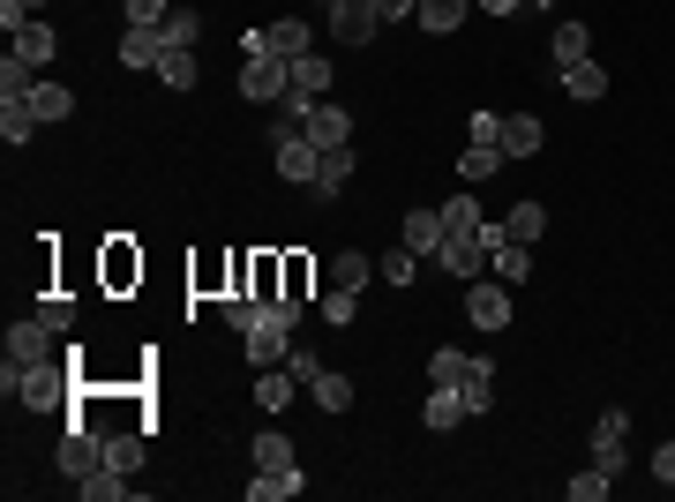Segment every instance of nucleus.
Segmentation results:
<instances>
[{
    "label": "nucleus",
    "instance_id": "nucleus-13",
    "mask_svg": "<svg viewBox=\"0 0 675 502\" xmlns=\"http://www.w3.org/2000/svg\"><path fill=\"white\" fill-rule=\"evenodd\" d=\"M270 158H278V172H286V180H300V188H316V172H323V150H316L308 135H300V143H278Z\"/></svg>",
    "mask_w": 675,
    "mask_h": 502
},
{
    "label": "nucleus",
    "instance_id": "nucleus-5",
    "mask_svg": "<svg viewBox=\"0 0 675 502\" xmlns=\"http://www.w3.org/2000/svg\"><path fill=\"white\" fill-rule=\"evenodd\" d=\"M98 465H106V435H98V427H68V443H60V472L84 480V472H98Z\"/></svg>",
    "mask_w": 675,
    "mask_h": 502
},
{
    "label": "nucleus",
    "instance_id": "nucleus-20",
    "mask_svg": "<svg viewBox=\"0 0 675 502\" xmlns=\"http://www.w3.org/2000/svg\"><path fill=\"white\" fill-rule=\"evenodd\" d=\"M541 150V121L533 113H504V158H533Z\"/></svg>",
    "mask_w": 675,
    "mask_h": 502
},
{
    "label": "nucleus",
    "instance_id": "nucleus-43",
    "mask_svg": "<svg viewBox=\"0 0 675 502\" xmlns=\"http://www.w3.org/2000/svg\"><path fill=\"white\" fill-rule=\"evenodd\" d=\"M600 495H608V472H600V465H586V472L571 480V502H600Z\"/></svg>",
    "mask_w": 675,
    "mask_h": 502
},
{
    "label": "nucleus",
    "instance_id": "nucleus-16",
    "mask_svg": "<svg viewBox=\"0 0 675 502\" xmlns=\"http://www.w3.org/2000/svg\"><path fill=\"white\" fill-rule=\"evenodd\" d=\"M443 210H406V248L413 255H443Z\"/></svg>",
    "mask_w": 675,
    "mask_h": 502
},
{
    "label": "nucleus",
    "instance_id": "nucleus-18",
    "mask_svg": "<svg viewBox=\"0 0 675 502\" xmlns=\"http://www.w3.org/2000/svg\"><path fill=\"white\" fill-rule=\"evenodd\" d=\"M563 90H571L578 105H593V98H608V68H600V60H571V68H563Z\"/></svg>",
    "mask_w": 675,
    "mask_h": 502
},
{
    "label": "nucleus",
    "instance_id": "nucleus-38",
    "mask_svg": "<svg viewBox=\"0 0 675 502\" xmlns=\"http://www.w3.org/2000/svg\"><path fill=\"white\" fill-rule=\"evenodd\" d=\"M376 270H383V286H413V270H421V255H413V248H406V241H398V248L383 255Z\"/></svg>",
    "mask_w": 675,
    "mask_h": 502
},
{
    "label": "nucleus",
    "instance_id": "nucleus-40",
    "mask_svg": "<svg viewBox=\"0 0 675 502\" xmlns=\"http://www.w3.org/2000/svg\"><path fill=\"white\" fill-rule=\"evenodd\" d=\"M473 368V353H451V345H435V360H428V382H465Z\"/></svg>",
    "mask_w": 675,
    "mask_h": 502
},
{
    "label": "nucleus",
    "instance_id": "nucleus-34",
    "mask_svg": "<svg viewBox=\"0 0 675 502\" xmlns=\"http://www.w3.org/2000/svg\"><path fill=\"white\" fill-rule=\"evenodd\" d=\"M443 233H480V203H473V188H458V196L443 203Z\"/></svg>",
    "mask_w": 675,
    "mask_h": 502
},
{
    "label": "nucleus",
    "instance_id": "nucleus-36",
    "mask_svg": "<svg viewBox=\"0 0 675 502\" xmlns=\"http://www.w3.org/2000/svg\"><path fill=\"white\" fill-rule=\"evenodd\" d=\"M278 465H294V443H286L278 427H263V435H255V472H278Z\"/></svg>",
    "mask_w": 675,
    "mask_h": 502
},
{
    "label": "nucleus",
    "instance_id": "nucleus-27",
    "mask_svg": "<svg viewBox=\"0 0 675 502\" xmlns=\"http://www.w3.org/2000/svg\"><path fill=\"white\" fill-rule=\"evenodd\" d=\"M541 225H549V210L541 203H518L504 217V241H518V248H533V241H541Z\"/></svg>",
    "mask_w": 675,
    "mask_h": 502
},
{
    "label": "nucleus",
    "instance_id": "nucleus-32",
    "mask_svg": "<svg viewBox=\"0 0 675 502\" xmlns=\"http://www.w3.org/2000/svg\"><path fill=\"white\" fill-rule=\"evenodd\" d=\"M496 166H504V150H496V143H473V150L458 158V180L465 188H473V180H496Z\"/></svg>",
    "mask_w": 675,
    "mask_h": 502
},
{
    "label": "nucleus",
    "instance_id": "nucleus-47",
    "mask_svg": "<svg viewBox=\"0 0 675 502\" xmlns=\"http://www.w3.org/2000/svg\"><path fill=\"white\" fill-rule=\"evenodd\" d=\"M286 300H308V263L286 255Z\"/></svg>",
    "mask_w": 675,
    "mask_h": 502
},
{
    "label": "nucleus",
    "instance_id": "nucleus-29",
    "mask_svg": "<svg viewBox=\"0 0 675 502\" xmlns=\"http://www.w3.org/2000/svg\"><path fill=\"white\" fill-rule=\"evenodd\" d=\"M345 180H353V143H345V150H323V172H316V196L331 203V196L345 188Z\"/></svg>",
    "mask_w": 675,
    "mask_h": 502
},
{
    "label": "nucleus",
    "instance_id": "nucleus-39",
    "mask_svg": "<svg viewBox=\"0 0 675 502\" xmlns=\"http://www.w3.org/2000/svg\"><path fill=\"white\" fill-rule=\"evenodd\" d=\"M586 45H593V31H586V23H563V31H555V68L586 60Z\"/></svg>",
    "mask_w": 675,
    "mask_h": 502
},
{
    "label": "nucleus",
    "instance_id": "nucleus-51",
    "mask_svg": "<svg viewBox=\"0 0 675 502\" xmlns=\"http://www.w3.org/2000/svg\"><path fill=\"white\" fill-rule=\"evenodd\" d=\"M0 23H8V38H15V31L31 23V8H23V0H0Z\"/></svg>",
    "mask_w": 675,
    "mask_h": 502
},
{
    "label": "nucleus",
    "instance_id": "nucleus-44",
    "mask_svg": "<svg viewBox=\"0 0 675 502\" xmlns=\"http://www.w3.org/2000/svg\"><path fill=\"white\" fill-rule=\"evenodd\" d=\"M38 315H45V323H53V337H68V331H76V300H60V293L45 300Z\"/></svg>",
    "mask_w": 675,
    "mask_h": 502
},
{
    "label": "nucleus",
    "instance_id": "nucleus-19",
    "mask_svg": "<svg viewBox=\"0 0 675 502\" xmlns=\"http://www.w3.org/2000/svg\"><path fill=\"white\" fill-rule=\"evenodd\" d=\"M458 398H465V413L480 420L488 405H496V368H488V360H473V368H465V382H458Z\"/></svg>",
    "mask_w": 675,
    "mask_h": 502
},
{
    "label": "nucleus",
    "instance_id": "nucleus-30",
    "mask_svg": "<svg viewBox=\"0 0 675 502\" xmlns=\"http://www.w3.org/2000/svg\"><path fill=\"white\" fill-rule=\"evenodd\" d=\"M15 53H23V60H38V68H45V60H53V53H60V38H53V31H45L38 15H31V23H23V31H15Z\"/></svg>",
    "mask_w": 675,
    "mask_h": 502
},
{
    "label": "nucleus",
    "instance_id": "nucleus-28",
    "mask_svg": "<svg viewBox=\"0 0 675 502\" xmlns=\"http://www.w3.org/2000/svg\"><path fill=\"white\" fill-rule=\"evenodd\" d=\"M368 270H376V263H368L361 248H338L331 255V286H345V293H361V286H368Z\"/></svg>",
    "mask_w": 675,
    "mask_h": 502
},
{
    "label": "nucleus",
    "instance_id": "nucleus-21",
    "mask_svg": "<svg viewBox=\"0 0 675 502\" xmlns=\"http://www.w3.org/2000/svg\"><path fill=\"white\" fill-rule=\"evenodd\" d=\"M128 488H135V480H128V472H113V465H98V472H84V480H76V495H84V502H121Z\"/></svg>",
    "mask_w": 675,
    "mask_h": 502
},
{
    "label": "nucleus",
    "instance_id": "nucleus-25",
    "mask_svg": "<svg viewBox=\"0 0 675 502\" xmlns=\"http://www.w3.org/2000/svg\"><path fill=\"white\" fill-rule=\"evenodd\" d=\"M270 53H278V60H300V53H316V38H308V23H300V15H286V23H270Z\"/></svg>",
    "mask_w": 675,
    "mask_h": 502
},
{
    "label": "nucleus",
    "instance_id": "nucleus-26",
    "mask_svg": "<svg viewBox=\"0 0 675 502\" xmlns=\"http://www.w3.org/2000/svg\"><path fill=\"white\" fill-rule=\"evenodd\" d=\"M31 90H38V60L8 53V60H0V98H31Z\"/></svg>",
    "mask_w": 675,
    "mask_h": 502
},
{
    "label": "nucleus",
    "instance_id": "nucleus-2",
    "mask_svg": "<svg viewBox=\"0 0 675 502\" xmlns=\"http://www.w3.org/2000/svg\"><path fill=\"white\" fill-rule=\"evenodd\" d=\"M68 390H76V382H68V360H31L15 398H23L31 413H53V405H68Z\"/></svg>",
    "mask_w": 675,
    "mask_h": 502
},
{
    "label": "nucleus",
    "instance_id": "nucleus-23",
    "mask_svg": "<svg viewBox=\"0 0 675 502\" xmlns=\"http://www.w3.org/2000/svg\"><path fill=\"white\" fill-rule=\"evenodd\" d=\"M31 113H38V121H68V113H76V90H68V83H45V76H38V90H31Z\"/></svg>",
    "mask_w": 675,
    "mask_h": 502
},
{
    "label": "nucleus",
    "instance_id": "nucleus-8",
    "mask_svg": "<svg viewBox=\"0 0 675 502\" xmlns=\"http://www.w3.org/2000/svg\"><path fill=\"white\" fill-rule=\"evenodd\" d=\"M623 427H631V413H600V427H593V465L616 480L623 472Z\"/></svg>",
    "mask_w": 675,
    "mask_h": 502
},
{
    "label": "nucleus",
    "instance_id": "nucleus-7",
    "mask_svg": "<svg viewBox=\"0 0 675 502\" xmlns=\"http://www.w3.org/2000/svg\"><path fill=\"white\" fill-rule=\"evenodd\" d=\"M308 143H316V150H345V143H353V113L323 98V105L308 113Z\"/></svg>",
    "mask_w": 675,
    "mask_h": 502
},
{
    "label": "nucleus",
    "instance_id": "nucleus-53",
    "mask_svg": "<svg viewBox=\"0 0 675 502\" xmlns=\"http://www.w3.org/2000/svg\"><path fill=\"white\" fill-rule=\"evenodd\" d=\"M525 8H555V0H525Z\"/></svg>",
    "mask_w": 675,
    "mask_h": 502
},
{
    "label": "nucleus",
    "instance_id": "nucleus-22",
    "mask_svg": "<svg viewBox=\"0 0 675 502\" xmlns=\"http://www.w3.org/2000/svg\"><path fill=\"white\" fill-rule=\"evenodd\" d=\"M38 113H31V98H0V135H8V143H31V135H38Z\"/></svg>",
    "mask_w": 675,
    "mask_h": 502
},
{
    "label": "nucleus",
    "instance_id": "nucleus-31",
    "mask_svg": "<svg viewBox=\"0 0 675 502\" xmlns=\"http://www.w3.org/2000/svg\"><path fill=\"white\" fill-rule=\"evenodd\" d=\"M158 76H166L173 90H196V76H203V60H196V53H188V45H173L166 60H158Z\"/></svg>",
    "mask_w": 675,
    "mask_h": 502
},
{
    "label": "nucleus",
    "instance_id": "nucleus-17",
    "mask_svg": "<svg viewBox=\"0 0 675 502\" xmlns=\"http://www.w3.org/2000/svg\"><path fill=\"white\" fill-rule=\"evenodd\" d=\"M308 480H300V465H278V472H255L248 480V502H294Z\"/></svg>",
    "mask_w": 675,
    "mask_h": 502
},
{
    "label": "nucleus",
    "instance_id": "nucleus-54",
    "mask_svg": "<svg viewBox=\"0 0 675 502\" xmlns=\"http://www.w3.org/2000/svg\"><path fill=\"white\" fill-rule=\"evenodd\" d=\"M23 8H45V0H23Z\"/></svg>",
    "mask_w": 675,
    "mask_h": 502
},
{
    "label": "nucleus",
    "instance_id": "nucleus-4",
    "mask_svg": "<svg viewBox=\"0 0 675 502\" xmlns=\"http://www.w3.org/2000/svg\"><path fill=\"white\" fill-rule=\"evenodd\" d=\"M465 315H473L480 331H504V323H510V286H504V278H496V286L473 278V286H465Z\"/></svg>",
    "mask_w": 675,
    "mask_h": 502
},
{
    "label": "nucleus",
    "instance_id": "nucleus-9",
    "mask_svg": "<svg viewBox=\"0 0 675 502\" xmlns=\"http://www.w3.org/2000/svg\"><path fill=\"white\" fill-rule=\"evenodd\" d=\"M158 60H166V31H158V23H128L121 68H158Z\"/></svg>",
    "mask_w": 675,
    "mask_h": 502
},
{
    "label": "nucleus",
    "instance_id": "nucleus-50",
    "mask_svg": "<svg viewBox=\"0 0 675 502\" xmlns=\"http://www.w3.org/2000/svg\"><path fill=\"white\" fill-rule=\"evenodd\" d=\"M413 8H421V0H376L383 23H413Z\"/></svg>",
    "mask_w": 675,
    "mask_h": 502
},
{
    "label": "nucleus",
    "instance_id": "nucleus-46",
    "mask_svg": "<svg viewBox=\"0 0 675 502\" xmlns=\"http://www.w3.org/2000/svg\"><path fill=\"white\" fill-rule=\"evenodd\" d=\"M135 270H143V263H135V255H128V248H113V255H106V278H113V286H128Z\"/></svg>",
    "mask_w": 675,
    "mask_h": 502
},
{
    "label": "nucleus",
    "instance_id": "nucleus-10",
    "mask_svg": "<svg viewBox=\"0 0 675 502\" xmlns=\"http://www.w3.org/2000/svg\"><path fill=\"white\" fill-rule=\"evenodd\" d=\"M421 420L435 427V435H451L458 420H473V413H465V398H458V382H428V405H421Z\"/></svg>",
    "mask_w": 675,
    "mask_h": 502
},
{
    "label": "nucleus",
    "instance_id": "nucleus-12",
    "mask_svg": "<svg viewBox=\"0 0 675 502\" xmlns=\"http://www.w3.org/2000/svg\"><path fill=\"white\" fill-rule=\"evenodd\" d=\"M45 345H53V323L45 315H23V323H8V360H45Z\"/></svg>",
    "mask_w": 675,
    "mask_h": 502
},
{
    "label": "nucleus",
    "instance_id": "nucleus-24",
    "mask_svg": "<svg viewBox=\"0 0 675 502\" xmlns=\"http://www.w3.org/2000/svg\"><path fill=\"white\" fill-rule=\"evenodd\" d=\"M308 398H316L323 413H345V405H353V376H338V368H323V376L308 382Z\"/></svg>",
    "mask_w": 675,
    "mask_h": 502
},
{
    "label": "nucleus",
    "instance_id": "nucleus-11",
    "mask_svg": "<svg viewBox=\"0 0 675 502\" xmlns=\"http://www.w3.org/2000/svg\"><path fill=\"white\" fill-rule=\"evenodd\" d=\"M435 263H443L451 278H480V263H488V241H480V233H451Z\"/></svg>",
    "mask_w": 675,
    "mask_h": 502
},
{
    "label": "nucleus",
    "instance_id": "nucleus-45",
    "mask_svg": "<svg viewBox=\"0 0 675 502\" xmlns=\"http://www.w3.org/2000/svg\"><path fill=\"white\" fill-rule=\"evenodd\" d=\"M173 0H128V23H166Z\"/></svg>",
    "mask_w": 675,
    "mask_h": 502
},
{
    "label": "nucleus",
    "instance_id": "nucleus-14",
    "mask_svg": "<svg viewBox=\"0 0 675 502\" xmlns=\"http://www.w3.org/2000/svg\"><path fill=\"white\" fill-rule=\"evenodd\" d=\"M465 15H473V0H421V8H413V23H421L428 38H451Z\"/></svg>",
    "mask_w": 675,
    "mask_h": 502
},
{
    "label": "nucleus",
    "instance_id": "nucleus-15",
    "mask_svg": "<svg viewBox=\"0 0 675 502\" xmlns=\"http://www.w3.org/2000/svg\"><path fill=\"white\" fill-rule=\"evenodd\" d=\"M294 390H300L294 368H255V405H263V413H286V405H294Z\"/></svg>",
    "mask_w": 675,
    "mask_h": 502
},
{
    "label": "nucleus",
    "instance_id": "nucleus-6",
    "mask_svg": "<svg viewBox=\"0 0 675 502\" xmlns=\"http://www.w3.org/2000/svg\"><path fill=\"white\" fill-rule=\"evenodd\" d=\"M286 345H294V331L263 308V323L248 331V360H255V368H286Z\"/></svg>",
    "mask_w": 675,
    "mask_h": 502
},
{
    "label": "nucleus",
    "instance_id": "nucleus-42",
    "mask_svg": "<svg viewBox=\"0 0 675 502\" xmlns=\"http://www.w3.org/2000/svg\"><path fill=\"white\" fill-rule=\"evenodd\" d=\"M286 368H294V376H300V390H308V382L323 376V360H316V345H300V337H294V345H286Z\"/></svg>",
    "mask_w": 675,
    "mask_h": 502
},
{
    "label": "nucleus",
    "instance_id": "nucleus-1",
    "mask_svg": "<svg viewBox=\"0 0 675 502\" xmlns=\"http://www.w3.org/2000/svg\"><path fill=\"white\" fill-rule=\"evenodd\" d=\"M286 90H294V60H278V53L241 60V98H248V105H278Z\"/></svg>",
    "mask_w": 675,
    "mask_h": 502
},
{
    "label": "nucleus",
    "instance_id": "nucleus-37",
    "mask_svg": "<svg viewBox=\"0 0 675 502\" xmlns=\"http://www.w3.org/2000/svg\"><path fill=\"white\" fill-rule=\"evenodd\" d=\"M106 465L113 472H143V435H106Z\"/></svg>",
    "mask_w": 675,
    "mask_h": 502
},
{
    "label": "nucleus",
    "instance_id": "nucleus-52",
    "mask_svg": "<svg viewBox=\"0 0 675 502\" xmlns=\"http://www.w3.org/2000/svg\"><path fill=\"white\" fill-rule=\"evenodd\" d=\"M473 8H488V15H518L525 0H473Z\"/></svg>",
    "mask_w": 675,
    "mask_h": 502
},
{
    "label": "nucleus",
    "instance_id": "nucleus-48",
    "mask_svg": "<svg viewBox=\"0 0 675 502\" xmlns=\"http://www.w3.org/2000/svg\"><path fill=\"white\" fill-rule=\"evenodd\" d=\"M473 143H496V150H504V121H496V113H473Z\"/></svg>",
    "mask_w": 675,
    "mask_h": 502
},
{
    "label": "nucleus",
    "instance_id": "nucleus-3",
    "mask_svg": "<svg viewBox=\"0 0 675 502\" xmlns=\"http://www.w3.org/2000/svg\"><path fill=\"white\" fill-rule=\"evenodd\" d=\"M331 31H338V45H368L383 31L376 0H331Z\"/></svg>",
    "mask_w": 675,
    "mask_h": 502
},
{
    "label": "nucleus",
    "instance_id": "nucleus-33",
    "mask_svg": "<svg viewBox=\"0 0 675 502\" xmlns=\"http://www.w3.org/2000/svg\"><path fill=\"white\" fill-rule=\"evenodd\" d=\"M158 31H166V53H173V45H188V53H196V38H203V15H196V8H173Z\"/></svg>",
    "mask_w": 675,
    "mask_h": 502
},
{
    "label": "nucleus",
    "instance_id": "nucleus-41",
    "mask_svg": "<svg viewBox=\"0 0 675 502\" xmlns=\"http://www.w3.org/2000/svg\"><path fill=\"white\" fill-rule=\"evenodd\" d=\"M353 315H361V293H345V286H331V300H323V323H331V331H345Z\"/></svg>",
    "mask_w": 675,
    "mask_h": 502
},
{
    "label": "nucleus",
    "instance_id": "nucleus-49",
    "mask_svg": "<svg viewBox=\"0 0 675 502\" xmlns=\"http://www.w3.org/2000/svg\"><path fill=\"white\" fill-rule=\"evenodd\" d=\"M653 480H661V488H675V443H661V450H653Z\"/></svg>",
    "mask_w": 675,
    "mask_h": 502
},
{
    "label": "nucleus",
    "instance_id": "nucleus-35",
    "mask_svg": "<svg viewBox=\"0 0 675 502\" xmlns=\"http://www.w3.org/2000/svg\"><path fill=\"white\" fill-rule=\"evenodd\" d=\"M525 270H533V248H518V241H496V278H504V286H525Z\"/></svg>",
    "mask_w": 675,
    "mask_h": 502
}]
</instances>
